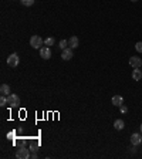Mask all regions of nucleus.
<instances>
[{
    "instance_id": "obj_1",
    "label": "nucleus",
    "mask_w": 142,
    "mask_h": 159,
    "mask_svg": "<svg viewBox=\"0 0 142 159\" xmlns=\"http://www.w3.org/2000/svg\"><path fill=\"white\" fill-rule=\"evenodd\" d=\"M43 38L40 37V35H33L31 38H30V46L33 48H41L43 46Z\"/></svg>"
},
{
    "instance_id": "obj_2",
    "label": "nucleus",
    "mask_w": 142,
    "mask_h": 159,
    "mask_svg": "<svg viewBox=\"0 0 142 159\" xmlns=\"http://www.w3.org/2000/svg\"><path fill=\"white\" fill-rule=\"evenodd\" d=\"M7 105L9 106H12V108H14V106H17L18 105V102H20V97H18L17 94H10V95H7Z\"/></svg>"
},
{
    "instance_id": "obj_3",
    "label": "nucleus",
    "mask_w": 142,
    "mask_h": 159,
    "mask_svg": "<svg viewBox=\"0 0 142 159\" xmlns=\"http://www.w3.org/2000/svg\"><path fill=\"white\" fill-rule=\"evenodd\" d=\"M18 63H20V57H18L16 53L10 54V55L7 57V64L10 65V67H13V68H14V67H17Z\"/></svg>"
},
{
    "instance_id": "obj_4",
    "label": "nucleus",
    "mask_w": 142,
    "mask_h": 159,
    "mask_svg": "<svg viewBox=\"0 0 142 159\" xmlns=\"http://www.w3.org/2000/svg\"><path fill=\"white\" fill-rule=\"evenodd\" d=\"M16 156H17L18 159H29L30 158V149H27V148H20L17 151V153H16Z\"/></svg>"
},
{
    "instance_id": "obj_5",
    "label": "nucleus",
    "mask_w": 142,
    "mask_h": 159,
    "mask_svg": "<svg viewBox=\"0 0 142 159\" xmlns=\"http://www.w3.org/2000/svg\"><path fill=\"white\" fill-rule=\"evenodd\" d=\"M74 57V53H72V48L67 47L65 50H63V53H61V58L64 60V61H68Z\"/></svg>"
},
{
    "instance_id": "obj_6",
    "label": "nucleus",
    "mask_w": 142,
    "mask_h": 159,
    "mask_svg": "<svg viewBox=\"0 0 142 159\" xmlns=\"http://www.w3.org/2000/svg\"><path fill=\"white\" fill-rule=\"evenodd\" d=\"M51 54H53V53H51V48L47 47V46L40 48V57H43L44 60H48L50 57H51Z\"/></svg>"
},
{
    "instance_id": "obj_7",
    "label": "nucleus",
    "mask_w": 142,
    "mask_h": 159,
    "mask_svg": "<svg viewBox=\"0 0 142 159\" xmlns=\"http://www.w3.org/2000/svg\"><path fill=\"white\" fill-rule=\"evenodd\" d=\"M131 143L134 146H138L139 143H142V134H132L131 135Z\"/></svg>"
},
{
    "instance_id": "obj_8",
    "label": "nucleus",
    "mask_w": 142,
    "mask_h": 159,
    "mask_svg": "<svg viewBox=\"0 0 142 159\" xmlns=\"http://www.w3.org/2000/svg\"><path fill=\"white\" fill-rule=\"evenodd\" d=\"M129 65L132 68H139V67H142V60L139 58V57H131Z\"/></svg>"
},
{
    "instance_id": "obj_9",
    "label": "nucleus",
    "mask_w": 142,
    "mask_h": 159,
    "mask_svg": "<svg viewBox=\"0 0 142 159\" xmlns=\"http://www.w3.org/2000/svg\"><path fill=\"white\" fill-rule=\"evenodd\" d=\"M111 102H112V105H115V106H121L124 104V98H122V95H114Z\"/></svg>"
},
{
    "instance_id": "obj_10",
    "label": "nucleus",
    "mask_w": 142,
    "mask_h": 159,
    "mask_svg": "<svg viewBox=\"0 0 142 159\" xmlns=\"http://www.w3.org/2000/svg\"><path fill=\"white\" fill-rule=\"evenodd\" d=\"M132 78H134L135 81L142 80V70H139V68H134V71H132Z\"/></svg>"
},
{
    "instance_id": "obj_11",
    "label": "nucleus",
    "mask_w": 142,
    "mask_h": 159,
    "mask_svg": "<svg viewBox=\"0 0 142 159\" xmlns=\"http://www.w3.org/2000/svg\"><path fill=\"white\" fill-rule=\"evenodd\" d=\"M68 46H70V48H77L78 47V38L75 37V35L70 37V40H68Z\"/></svg>"
},
{
    "instance_id": "obj_12",
    "label": "nucleus",
    "mask_w": 142,
    "mask_h": 159,
    "mask_svg": "<svg viewBox=\"0 0 142 159\" xmlns=\"http://www.w3.org/2000/svg\"><path fill=\"white\" fill-rule=\"evenodd\" d=\"M0 92H1V95H10V87H9L7 84H1Z\"/></svg>"
},
{
    "instance_id": "obj_13",
    "label": "nucleus",
    "mask_w": 142,
    "mask_h": 159,
    "mask_svg": "<svg viewBox=\"0 0 142 159\" xmlns=\"http://www.w3.org/2000/svg\"><path fill=\"white\" fill-rule=\"evenodd\" d=\"M124 126H125V124L122 119H117V121L114 122V128H115V129L121 131V129H124Z\"/></svg>"
},
{
    "instance_id": "obj_14",
    "label": "nucleus",
    "mask_w": 142,
    "mask_h": 159,
    "mask_svg": "<svg viewBox=\"0 0 142 159\" xmlns=\"http://www.w3.org/2000/svg\"><path fill=\"white\" fill-rule=\"evenodd\" d=\"M44 44H46L47 47H50V46H53V44H54V37H47V38L44 40Z\"/></svg>"
},
{
    "instance_id": "obj_15",
    "label": "nucleus",
    "mask_w": 142,
    "mask_h": 159,
    "mask_svg": "<svg viewBox=\"0 0 142 159\" xmlns=\"http://www.w3.org/2000/svg\"><path fill=\"white\" fill-rule=\"evenodd\" d=\"M20 3H21L23 6L29 7V6H33V3H34V0H20Z\"/></svg>"
},
{
    "instance_id": "obj_16",
    "label": "nucleus",
    "mask_w": 142,
    "mask_h": 159,
    "mask_svg": "<svg viewBox=\"0 0 142 159\" xmlns=\"http://www.w3.org/2000/svg\"><path fill=\"white\" fill-rule=\"evenodd\" d=\"M7 102H9V101H7V97H6V95H1V97H0V105L6 106Z\"/></svg>"
},
{
    "instance_id": "obj_17",
    "label": "nucleus",
    "mask_w": 142,
    "mask_h": 159,
    "mask_svg": "<svg viewBox=\"0 0 142 159\" xmlns=\"http://www.w3.org/2000/svg\"><path fill=\"white\" fill-rule=\"evenodd\" d=\"M67 46H68V41H65V40H61V41H60V46H58V47L61 48V50H65V48H67Z\"/></svg>"
},
{
    "instance_id": "obj_18",
    "label": "nucleus",
    "mask_w": 142,
    "mask_h": 159,
    "mask_svg": "<svg viewBox=\"0 0 142 159\" xmlns=\"http://www.w3.org/2000/svg\"><path fill=\"white\" fill-rule=\"evenodd\" d=\"M135 50L138 51V53H142V41H138L135 44Z\"/></svg>"
},
{
    "instance_id": "obj_19",
    "label": "nucleus",
    "mask_w": 142,
    "mask_h": 159,
    "mask_svg": "<svg viewBox=\"0 0 142 159\" xmlns=\"http://www.w3.org/2000/svg\"><path fill=\"white\" fill-rule=\"evenodd\" d=\"M30 151H31V152H37V151H38V145H37V143H31V145H30Z\"/></svg>"
},
{
    "instance_id": "obj_20",
    "label": "nucleus",
    "mask_w": 142,
    "mask_h": 159,
    "mask_svg": "<svg viewBox=\"0 0 142 159\" xmlns=\"http://www.w3.org/2000/svg\"><path fill=\"white\" fill-rule=\"evenodd\" d=\"M119 112H121V114H126V112H128V108L122 104V105L119 106Z\"/></svg>"
},
{
    "instance_id": "obj_21",
    "label": "nucleus",
    "mask_w": 142,
    "mask_h": 159,
    "mask_svg": "<svg viewBox=\"0 0 142 159\" xmlns=\"http://www.w3.org/2000/svg\"><path fill=\"white\" fill-rule=\"evenodd\" d=\"M31 159H37V153L33 152V155H31Z\"/></svg>"
},
{
    "instance_id": "obj_22",
    "label": "nucleus",
    "mask_w": 142,
    "mask_h": 159,
    "mask_svg": "<svg viewBox=\"0 0 142 159\" xmlns=\"http://www.w3.org/2000/svg\"><path fill=\"white\" fill-rule=\"evenodd\" d=\"M141 134H142V124H141Z\"/></svg>"
},
{
    "instance_id": "obj_23",
    "label": "nucleus",
    "mask_w": 142,
    "mask_h": 159,
    "mask_svg": "<svg viewBox=\"0 0 142 159\" xmlns=\"http://www.w3.org/2000/svg\"><path fill=\"white\" fill-rule=\"evenodd\" d=\"M131 1H138V0H131Z\"/></svg>"
}]
</instances>
